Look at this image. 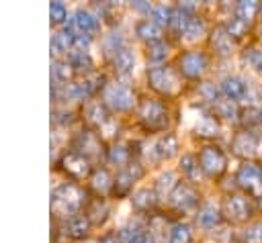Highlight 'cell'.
<instances>
[{
    "instance_id": "1",
    "label": "cell",
    "mask_w": 262,
    "mask_h": 243,
    "mask_svg": "<svg viewBox=\"0 0 262 243\" xmlns=\"http://www.w3.org/2000/svg\"><path fill=\"white\" fill-rule=\"evenodd\" d=\"M84 204H86V192L74 182H63L51 192V212L55 216L68 218L72 214H78V210Z\"/></svg>"
},
{
    "instance_id": "2",
    "label": "cell",
    "mask_w": 262,
    "mask_h": 243,
    "mask_svg": "<svg viewBox=\"0 0 262 243\" xmlns=\"http://www.w3.org/2000/svg\"><path fill=\"white\" fill-rule=\"evenodd\" d=\"M135 114H137V123L145 131H151V133L164 131L168 127V123H170L168 108L158 98H143V100H139V104L135 108Z\"/></svg>"
},
{
    "instance_id": "3",
    "label": "cell",
    "mask_w": 262,
    "mask_h": 243,
    "mask_svg": "<svg viewBox=\"0 0 262 243\" xmlns=\"http://www.w3.org/2000/svg\"><path fill=\"white\" fill-rule=\"evenodd\" d=\"M147 84L154 92H158L162 96H176L182 88L178 71L170 65H164V63L147 67Z\"/></svg>"
},
{
    "instance_id": "4",
    "label": "cell",
    "mask_w": 262,
    "mask_h": 243,
    "mask_svg": "<svg viewBox=\"0 0 262 243\" xmlns=\"http://www.w3.org/2000/svg\"><path fill=\"white\" fill-rule=\"evenodd\" d=\"M133 102H135V96L127 84L108 82L102 88V104L113 112H127L131 110Z\"/></svg>"
},
{
    "instance_id": "5",
    "label": "cell",
    "mask_w": 262,
    "mask_h": 243,
    "mask_svg": "<svg viewBox=\"0 0 262 243\" xmlns=\"http://www.w3.org/2000/svg\"><path fill=\"white\" fill-rule=\"evenodd\" d=\"M196 159H199L201 172L205 176H209V178L223 176V172L227 167V157H225L223 149L217 147V145H205V147H201Z\"/></svg>"
},
{
    "instance_id": "6",
    "label": "cell",
    "mask_w": 262,
    "mask_h": 243,
    "mask_svg": "<svg viewBox=\"0 0 262 243\" xmlns=\"http://www.w3.org/2000/svg\"><path fill=\"white\" fill-rule=\"evenodd\" d=\"M176 67H178V74L182 78H186V80H199L207 71L209 61H207V55L203 51H184V53L178 55Z\"/></svg>"
},
{
    "instance_id": "7",
    "label": "cell",
    "mask_w": 262,
    "mask_h": 243,
    "mask_svg": "<svg viewBox=\"0 0 262 243\" xmlns=\"http://www.w3.org/2000/svg\"><path fill=\"white\" fill-rule=\"evenodd\" d=\"M235 182L250 196L262 198V167L258 163H254V161L242 163L235 174Z\"/></svg>"
},
{
    "instance_id": "8",
    "label": "cell",
    "mask_w": 262,
    "mask_h": 243,
    "mask_svg": "<svg viewBox=\"0 0 262 243\" xmlns=\"http://www.w3.org/2000/svg\"><path fill=\"white\" fill-rule=\"evenodd\" d=\"M221 214L231 223H244L252 214V204L244 194H227L221 204Z\"/></svg>"
},
{
    "instance_id": "9",
    "label": "cell",
    "mask_w": 262,
    "mask_h": 243,
    "mask_svg": "<svg viewBox=\"0 0 262 243\" xmlns=\"http://www.w3.org/2000/svg\"><path fill=\"white\" fill-rule=\"evenodd\" d=\"M68 29L74 33V35H82V37H92L100 31V20L96 14H92L90 10L86 8H78L70 22H68Z\"/></svg>"
},
{
    "instance_id": "10",
    "label": "cell",
    "mask_w": 262,
    "mask_h": 243,
    "mask_svg": "<svg viewBox=\"0 0 262 243\" xmlns=\"http://www.w3.org/2000/svg\"><path fill=\"white\" fill-rule=\"evenodd\" d=\"M59 167L74 180H84V178H90L92 169H90V161L80 155L78 151H66L59 159Z\"/></svg>"
},
{
    "instance_id": "11",
    "label": "cell",
    "mask_w": 262,
    "mask_h": 243,
    "mask_svg": "<svg viewBox=\"0 0 262 243\" xmlns=\"http://www.w3.org/2000/svg\"><path fill=\"white\" fill-rule=\"evenodd\" d=\"M258 147H260V137L254 133V131H237L233 137H231V151L237 155V157H254L258 153Z\"/></svg>"
},
{
    "instance_id": "12",
    "label": "cell",
    "mask_w": 262,
    "mask_h": 243,
    "mask_svg": "<svg viewBox=\"0 0 262 243\" xmlns=\"http://www.w3.org/2000/svg\"><path fill=\"white\" fill-rule=\"evenodd\" d=\"M168 200H170V204H172L176 210L186 212V210H190V208L196 206V202H199V194H196V190H194L190 184H186V182H178L176 188L172 190V194L168 196Z\"/></svg>"
},
{
    "instance_id": "13",
    "label": "cell",
    "mask_w": 262,
    "mask_h": 243,
    "mask_svg": "<svg viewBox=\"0 0 262 243\" xmlns=\"http://www.w3.org/2000/svg\"><path fill=\"white\" fill-rule=\"evenodd\" d=\"M82 116L86 120V125L90 129H102L111 123V116H108V108L102 104V100H90L84 104V110H82Z\"/></svg>"
},
{
    "instance_id": "14",
    "label": "cell",
    "mask_w": 262,
    "mask_h": 243,
    "mask_svg": "<svg viewBox=\"0 0 262 243\" xmlns=\"http://www.w3.org/2000/svg\"><path fill=\"white\" fill-rule=\"evenodd\" d=\"M141 176V167L137 163H129L125 167H121L113 180V192L117 196H127L133 188V182Z\"/></svg>"
},
{
    "instance_id": "15",
    "label": "cell",
    "mask_w": 262,
    "mask_h": 243,
    "mask_svg": "<svg viewBox=\"0 0 262 243\" xmlns=\"http://www.w3.org/2000/svg\"><path fill=\"white\" fill-rule=\"evenodd\" d=\"M219 90H221V96H223V98H227V100H231V102H237V100L246 98L250 86H248L246 80L239 78V76H225V78L221 80V84H219Z\"/></svg>"
},
{
    "instance_id": "16",
    "label": "cell",
    "mask_w": 262,
    "mask_h": 243,
    "mask_svg": "<svg viewBox=\"0 0 262 243\" xmlns=\"http://www.w3.org/2000/svg\"><path fill=\"white\" fill-rule=\"evenodd\" d=\"M151 153L156 161H168L178 153V137L174 133H164L154 145H151Z\"/></svg>"
},
{
    "instance_id": "17",
    "label": "cell",
    "mask_w": 262,
    "mask_h": 243,
    "mask_svg": "<svg viewBox=\"0 0 262 243\" xmlns=\"http://www.w3.org/2000/svg\"><path fill=\"white\" fill-rule=\"evenodd\" d=\"M209 45H211V49L215 51V55L227 57V55L233 53V39L227 35V31H225L223 25H219V27H215V29L211 31V35H209Z\"/></svg>"
},
{
    "instance_id": "18",
    "label": "cell",
    "mask_w": 262,
    "mask_h": 243,
    "mask_svg": "<svg viewBox=\"0 0 262 243\" xmlns=\"http://www.w3.org/2000/svg\"><path fill=\"white\" fill-rule=\"evenodd\" d=\"M74 147H76V149H78V153H80V155H84L86 159L96 157V155H100V153H102V149H100V139L96 137V133H94V131H82V133L76 137Z\"/></svg>"
},
{
    "instance_id": "19",
    "label": "cell",
    "mask_w": 262,
    "mask_h": 243,
    "mask_svg": "<svg viewBox=\"0 0 262 243\" xmlns=\"http://www.w3.org/2000/svg\"><path fill=\"white\" fill-rule=\"evenodd\" d=\"M88 229H90V221L84 216V214H72L68 218H63L61 223V231L66 237L70 239H84L88 235Z\"/></svg>"
},
{
    "instance_id": "20",
    "label": "cell",
    "mask_w": 262,
    "mask_h": 243,
    "mask_svg": "<svg viewBox=\"0 0 262 243\" xmlns=\"http://www.w3.org/2000/svg\"><path fill=\"white\" fill-rule=\"evenodd\" d=\"M113 69L115 74H119L121 78H129L135 69V53L129 49V47H123L119 49L115 55H113Z\"/></svg>"
},
{
    "instance_id": "21",
    "label": "cell",
    "mask_w": 262,
    "mask_h": 243,
    "mask_svg": "<svg viewBox=\"0 0 262 243\" xmlns=\"http://www.w3.org/2000/svg\"><path fill=\"white\" fill-rule=\"evenodd\" d=\"M156 202H158V194H156L154 188H139L131 196V204H133V208L137 212H149V210H154Z\"/></svg>"
},
{
    "instance_id": "22",
    "label": "cell",
    "mask_w": 262,
    "mask_h": 243,
    "mask_svg": "<svg viewBox=\"0 0 262 243\" xmlns=\"http://www.w3.org/2000/svg\"><path fill=\"white\" fill-rule=\"evenodd\" d=\"M84 216L90 221V225H102L106 218H108V204L102 196H96L88 202L86 206V212Z\"/></svg>"
},
{
    "instance_id": "23",
    "label": "cell",
    "mask_w": 262,
    "mask_h": 243,
    "mask_svg": "<svg viewBox=\"0 0 262 243\" xmlns=\"http://www.w3.org/2000/svg\"><path fill=\"white\" fill-rule=\"evenodd\" d=\"M135 35H137L141 41H145V43L149 45V43L162 41V27L156 25L151 18H143V20H139V22L135 25Z\"/></svg>"
},
{
    "instance_id": "24",
    "label": "cell",
    "mask_w": 262,
    "mask_h": 243,
    "mask_svg": "<svg viewBox=\"0 0 262 243\" xmlns=\"http://www.w3.org/2000/svg\"><path fill=\"white\" fill-rule=\"evenodd\" d=\"M221 218H223V214H221V210L215 204H205L196 212V223L203 229H215V227H219L221 225Z\"/></svg>"
},
{
    "instance_id": "25",
    "label": "cell",
    "mask_w": 262,
    "mask_h": 243,
    "mask_svg": "<svg viewBox=\"0 0 262 243\" xmlns=\"http://www.w3.org/2000/svg\"><path fill=\"white\" fill-rule=\"evenodd\" d=\"M90 188L98 196H102V194H106V192L113 190V180H111V176H108V172L104 167L92 169V174H90Z\"/></svg>"
},
{
    "instance_id": "26",
    "label": "cell",
    "mask_w": 262,
    "mask_h": 243,
    "mask_svg": "<svg viewBox=\"0 0 262 243\" xmlns=\"http://www.w3.org/2000/svg\"><path fill=\"white\" fill-rule=\"evenodd\" d=\"M68 65L74 71H90L92 69V57L88 53V49H74L68 53Z\"/></svg>"
},
{
    "instance_id": "27",
    "label": "cell",
    "mask_w": 262,
    "mask_h": 243,
    "mask_svg": "<svg viewBox=\"0 0 262 243\" xmlns=\"http://www.w3.org/2000/svg\"><path fill=\"white\" fill-rule=\"evenodd\" d=\"M145 231L141 229V225L137 223H127L125 227H121L117 231V237H119V243H143L145 241Z\"/></svg>"
},
{
    "instance_id": "28",
    "label": "cell",
    "mask_w": 262,
    "mask_h": 243,
    "mask_svg": "<svg viewBox=\"0 0 262 243\" xmlns=\"http://www.w3.org/2000/svg\"><path fill=\"white\" fill-rule=\"evenodd\" d=\"M106 159H108V163H113V165L125 167V165H129L131 149H129L125 143H113V145L106 149Z\"/></svg>"
},
{
    "instance_id": "29",
    "label": "cell",
    "mask_w": 262,
    "mask_h": 243,
    "mask_svg": "<svg viewBox=\"0 0 262 243\" xmlns=\"http://www.w3.org/2000/svg\"><path fill=\"white\" fill-rule=\"evenodd\" d=\"M192 131L199 137H215L219 133V123H217V118L213 114H203L194 123V129Z\"/></svg>"
},
{
    "instance_id": "30",
    "label": "cell",
    "mask_w": 262,
    "mask_h": 243,
    "mask_svg": "<svg viewBox=\"0 0 262 243\" xmlns=\"http://www.w3.org/2000/svg\"><path fill=\"white\" fill-rule=\"evenodd\" d=\"M260 10H262V6L256 0H242V2L235 4V16L242 18V20H246L248 25L258 16Z\"/></svg>"
},
{
    "instance_id": "31",
    "label": "cell",
    "mask_w": 262,
    "mask_h": 243,
    "mask_svg": "<svg viewBox=\"0 0 262 243\" xmlns=\"http://www.w3.org/2000/svg\"><path fill=\"white\" fill-rule=\"evenodd\" d=\"M180 172L182 176L188 180V182H196L201 180V165H199V159L194 155H182L180 157Z\"/></svg>"
},
{
    "instance_id": "32",
    "label": "cell",
    "mask_w": 262,
    "mask_h": 243,
    "mask_svg": "<svg viewBox=\"0 0 262 243\" xmlns=\"http://www.w3.org/2000/svg\"><path fill=\"white\" fill-rule=\"evenodd\" d=\"M176 176L172 174V172H164V174H160L158 178H156V184H154V190H156V194L158 196H170L172 194V190L176 188Z\"/></svg>"
},
{
    "instance_id": "33",
    "label": "cell",
    "mask_w": 262,
    "mask_h": 243,
    "mask_svg": "<svg viewBox=\"0 0 262 243\" xmlns=\"http://www.w3.org/2000/svg\"><path fill=\"white\" fill-rule=\"evenodd\" d=\"M242 123L246 125L248 131L260 129V127H262V106H258V104H250V106L242 112Z\"/></svg>"
},
{
    "instance_id": "34",
    "label": "cell",
    "mask_w": 262,
    "mask_h": 243,
    "mask_svg": "<svg viewBox=\"0 0 262 243\" xmlns=\"http://www.w3.org/2000/svg\"><path fill=\"white\" fill-rule=\"evenodd\" d=\"M192 241V233L188 229V225L184 223H174L168 231V243H190Z\"/></svg>"
},
{
    "instance_id": "35",
    "label": "cell",
    "mask_w": 262,
    "mask_h": 243,
    "mask_svg": "<svg viewBox=\"0 0 262 243\" xmlns=\"http://www.w3.org/2000/svg\"><path fill=\"white\" fill-rule=\"evenodd\" d=\"M172 16H174V8H170V6H166V4H156V6L151 8V12H149V18H151L156 25H160V27L170 25V22H172Z\"/></svg>"
},
{
    "instance_id": "36",
    "label": "cell",
    "mask_w": 262,
    "mask_h": 243,
    "mask_svg": "<svg viewBox=\"0 0 262 243\" xmlns=\"http://www.w3.org/2000/svg\"><path fill=\"white\" fill-rule=\"evenodd\" d=\"M225 31H227V35L235 41V39H242V37H246V33H248V29H250V25L246 22V20H242V18H237V16H231L225 25Z\"/></svg>"
},
{
    "instance_id": "37",
    "label": "cell",
    "mask_w": 262,
    "mask_h": 243,
    "mask_svg": "<svg viewBox=\"0 0 262 243\" xmlns=\"http://www.w3.org/2000/svg\"><path fill=\"white\" fill-rule=\"evenodd\" d=\"M168 57V45L164 41H156L147 45V59L151 65H162V61Z\"/></svg>"
},
{
    "instance_id": "38",
    "label": "cell",
    "mask_w": 262,
    "mask_h": 243,
    "mask_svg": "<svg viewBox=\"0 0 262 243\" xmlns=\"http://www.w3.org/2000/svg\"><path fill=\"white\" fill-rule=\"evenodd\" d=\"M70 74H72V67L68 65V61H55V63L51 65V82H53L55 86L68 84Z\"/></svg>"
},
{
    "instance_id": "39",
    "label": "cell",
    "mask_w": 262,
    "mask_h": 243,
    "mask_svg": "<svg viewBox=\"0 0 262 243\" xmlns=\"http://www.w3.org/2000/svg\"><path fill=\"white\" fill-rule=\"evenodd\" d=\"M215 110H217V114H219L221 118H225V120H235V118L239 116L237 104L231 102V100H227V98H221V100L215 104Z\"/></svg>"
},
{
    "instance_id": "40",
    "label": "cell",
    "mask_w": 262,
    "mask_h": 243,
    "mask_svg": "<svg viewBox=\"0 0 262 243\" xmlns=\"http://www.w3.org/2000/svg\"><path fill=\"white\" fill-rule=\"evenodd\" d=\"M242 243H262V223H250L244 227Z\"/></svg>"
},
{
    "instance_id": "41",
    "label": "cell",
    "mask_w": 262,
    "mask_h": 243,
    "mask_svg": "<svg viewBox=\"0 0 262 243\" xmlns=\"http://www.w3.org/2000/svg\"><path fill=\"white\" fill-rule=\"evenodd\" d=\"M199 94H201V98H203V100L211 102L213 106L221 100V90H219V88H215V84H211V82H203V84L199 86Z\"/></svg>"
},
{
    "instance_id": "42",
    "label": "cell",
    "mask_w": 262,
    "mask_h": 243,
    "mask_svg": "<svg viewBox=\"0 0 262 243\" xmlns=\"http://www.w3.org/2000/svg\"><path fill=\"white\" fill-rule=\"evenodd\" d=\"M102 47H104V51L106 53H117L119 49H123L125 45H123V37L119 35V33H108V35H104V41H102Z\"/></svg>"
},
{
    "instance_id": "43",
    "label": "cell",
    "mask_w": 262,
    "mask_h": 243,
    "mask_svg": "<svg viewBox=\"0 0 262 243\" xmlns=\"http://www.w3.org/2000/svg\"><path fill=\"white\" fill-rule=\"evenodd\" d=\"M49 16H51V22H55V25L63 22L66 16H68V8H66V4L59 2V0L51 2V4H49Z\"/></svg>"
},
{
    "instance_id": "44",
    "label": "cell",
    "mask_w": 262,
    "mask_h": 243,
    "mask_svg": "<svg viewBox=\"0 0 262 243\" xmlns=\"http://www.w3.org/2000/svg\"><path fill=\"white\" fill-rule=\"evenodd\" d=\"M248 61L256 71H262V49H250Z\"/></svg>"
},
{
    "instance_id": "45",
    "label": "cell",
    "mask_w": 262,
    "mask_h": 243,
    "mask_svg": "<svg viewBox=\"0 0 262 243\" xmlns=\"http://www.w3.org/2000/svg\"><path fill=\"white\" fill-rule=\"evenodd\" d=\"M133 8L135 10H139V12H151V4L149 2H143V0H137V2H133Z\"/></svg>"
},
{
    "instance_id": "46",
    "label": "cell",
    "mask_w": 262,
    "mask_h": 243,
    "mask_svg": "<svg viewBox=\"0 0 262 243\" xmlns=\"http://www.w3.org/2000/svg\"><path fill=\"white\" fill-rule=\"evenodd\" d=\"M98 243H119V237H117V233H106L100 237Z\"/></svg>"
},
{
    "instance_id": "47",
    "label": "cell",
    "mask_w": 262,
    "mask_h": 243,
    "mask_svg": "<svg viewBox=\"0 0 262 243\" xmlns=\"http://www.w3.org/2000/svg\"><path fill=\"white\" fill-rule=\"evenodd\" d=\"M143 243H160V241L156 237H151V235H145V241Z\"/></svg>"
}]
</instances>
